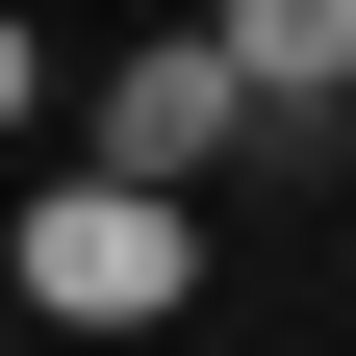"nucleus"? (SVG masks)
Wrapping results in <instances>:
<instances>
[{"instance_id":"20e7f679","label":"nucleus","mask_w":356,"mask_h":356,"mask_svg":"<svg viewBox=\"0 0 356 356\" xmlns=\"http://www.w3.org/2000/svg\"><path fill=\"white\" fill-rule=\"evenodd\" d=\"M26 102H51V26H26V0H0V127H26Z\"/></svg>"},{"instance_id":"7ed1b4c3","label":"nucleus","mask_w":356,"mask_h":356,"mask_svg":"<svg viewBox=\"0 0 356 356\" xmlns=\"http://www.w3.org/2000/svg\"><path fill=\"white\" fill-rule=\"evenodd\" d=\"M204 26H229V76H254L280 127H331V102H356V0H204Z\"/></svg>"},{"instance_id":"f03ea898","label":"nucleus","mask_w":356,"mask_h":356,"mask_svg":"<svg viewBox=\"0 0 356 356\" xmlns=\"http://www.w3.org/2000/svg\"><path fill=\"white\" fill-rule=\"evenodd\" d=\"M229 153H280V102L229 76V26H153V51L102 76V178H153V204H204Z\"/></svg>"},{"instance_id":"f257e3e1","label":"nucleus","mask_w":356,"mask_h":356,"mask_svg":"<svg viewBox=\"0 0 356 356\" xmlns=\"http://www.w3.org/2000/svg\"><path fill=\"white\" fill-rule=\"evenodd\" d=\"M0 280L51 305V331H178L204 305V204H153V178H26V229H0Z\"/></svg>"}]
</instances>
